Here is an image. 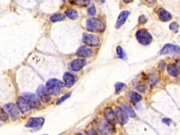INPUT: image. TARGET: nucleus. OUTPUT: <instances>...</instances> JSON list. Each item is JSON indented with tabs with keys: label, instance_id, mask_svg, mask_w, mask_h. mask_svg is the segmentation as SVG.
Returning <instances> with one entry per match:
<instances>
[{
	"label": "nucleus",
	"instance_id": "obj_1",
	"mask_svg": "<svg viewBox=\"0 0 180 135\" xmlns=\"http://www.w3.org/2000/svg\"><path fill=\"white\" fill-rule=\"evenodd\" d=\"M87 28L88 31L92 33H103L106 28L105 24L101 19L92 17L87 19Z\"/></svg>",
	"mask_w": 180,
	"mask_h": 135
},
{
	"label": "nucleus",
	"instance_id": "obj_2",
	"mask_svg": "<svg viewBox=\"0 0 180 135\" xmlns=\"http://www.w3.org/2000/svg\"><path fill=\"white\" fill-rule=\"evenodd\" d=\"M46 88L50 94L57 95L61 93L64 88V83L57 79H50L47 82Z\"/></svg>",
	"mask_w": 180,
	"mask_h": 135
},
{
	"label": "nucleus",
	"instance_id": "obj_3",
	"mask_svg": "<svg viewBox=\"0 0 180 135\" xmlns=\"http://www.w3.org/2000/svg\"><path fill=\"white\" fill-rule=\"evenodd\" d=\"M135 36L139 43L143 46H147L152 41L151 34L145 29H140L138 30Z\"/></svg>",
	"mask_w": 180,
	"mask_h": 135
},
{
	"label": "nucleus",
	"instance_id": "obj_4",
	"mask_svg": "<svg viewBox=\"0 0 180 135\" xmlns=\"http://www.w3.org/2000/svg\"><path fill=\"white\" fill-rule=\"evenodd\" d=\"M23 97L27 101L30 108L38 109L40 107V101L34 94L31 93H24Z\"/></svg>",
	"mask_w": 180,
	"mask_h": 135
},
{
	"label": "nucleus",
	"instance_id": "obj_5",
	"mask_svg": "<svg viewBox=\"0 0 180 135\" xmlns=\"http://www.w3.org/2000/svg\"><path fill=\"white\" fill-rule=\"evenodd\" d=\"M98 128L101 133L105 135H112L116 132L114 126L104 120L99 122L98 124Z\"/></svg>",
	"mask_w": 180,
	"mask_h": 135
},
{
	"label": "nucleus",
	"instance_id": "obj_6",
	"mask_svg": "<svg viewBox=\"0 0 180 135\" xmlns=\"http://www.w3.org/2000/svg\"><path fill=\"white\" fill-rule=\"evenodd\" d=\"M82 42L87 46L92 47L97 46L100 43L99 38L97 36L87 33L83 34Z\"/></svg>",
	"mask_w": 180,
	"mask_h": 135
},
{
	"label": "nucleus",
	"instance_id": "obj_7",
	"mask_svg": "<svg viewBox=\"0 0 180 135\" xmlns=\"http://www.w3.org/2000/svg\"><path fill=\"white\" fill-rule=\"evenodd\" d=\"M115 115L116 120L118 123L121 125L126 124L128 121V115L123 111L120 107H117L115 108Z\"/></svg>",
	"mask_w": 180,
	"mask_h": 135
},
{
	"label": "nucleus",
	"instance_id": "obj_8",
	"mask_svg": "<svg viewBox=\"0 0 180 135\" xmlns=\"http://www.w3.org/2000/svg\"><path fill=\"white\" fill-rule=\"evenodd\" d=\"M4 109L5 112L12 118H16L19 116V114H20L19 109L14 103H10L5 105L4 107Z\"/></svg>",
	"mask_w": 180,
	"mask_h": 135
},
{
	"label": "nucleus",
	"instance_id": "obj_9",
	"mask_svg": "<svg viewBox=\"0 0 180 135\" xmlns=\"http://www.w3.org/2000/svg\"><path fill=\"white\" fill-rule=\"evenodd\" d=\"M37 95L44 103H48L50 100V94L44 85H40L37 89Z\"/></svg>",
	"mask_w": 180,
	"mask_h": 135
},
{
	"label": "nucleus",
	"instance_id": "obj_10",
	"mask_svg": "<svg viewBox=\"0 0 180 135\" xmlns=\"http://www.w3.org/2000/svg\"><path fill=\"white\" fill-rule=\"evenodd\" d=\"M178 52H179V47L178 46L168 43L166 44L163 47L162 50H160V55H164Z\"/></svg>",
	"mask_w": 180,
	"mask_h": 135
},
{
	"label": "nucleus",
	"instance_id": "obj_11",
	"mask_svg": "<svg viewBox=\"0 0 180 135\" xmlns=\"http://www.w3.org/2000/svg\"><path fill=\"white\" fill-rule=\"evenodd\" d=\"M104 115L107 123H109L113 126H115V124L117 123V120L116 118H115V113L111 107H107L105 109Z\"/></svg>",
	"mask_w": 180,
	"mask_h": 135
},
{
	"label": "nucleus",
	"instance_id": "obj_12",
	"mask_svg": "<svg viewBox=\"0 0 180 135\" xmlns=\"http://www.w3.org/2000/svg\"><path fill=\"white\" fill-rule=\"evenodd\" d=\"M87 65L85 59H76L70 62V68L74 72H78Z\"/></svg>",
	"mask_w": 180,
	"mask_h": 135
},
{
	"label": "nucleus",
	"instance_id": "obj_13",
	"mask_svg": "<svg viewBox=\"0 0 180 135\" xmlns=\"http://www.w3.org/2000/svg\"><path fill=\"white\" fill-rule=\"evenodd\" d=\"M17 106L19 110L24 114L29 113L30 111V107L29 106L27 101L23 97H19L17 99Z\"/></svg>",
	"mask_w": 180,
	"mask_h": 135
},
{
	"label": "nucleus",
	"instance_id": "obj_14",
	"mask_svg": "<svg viewBox=\"0 0 180 135\" xmlns=\"http://www.w3.org/2000/svg\"><path fill=\"white\" fill-rule=\"evenodd\" d=\"M130 12L128 10H124L120 13V15L117 20L116 24H115V28L118 30L120 29L126 22L127 19L130 15Z\"/></svg>",
	"mask_w": 180,
	"mask_h": 135
},
{
	"label": "nucleus",
	"instance_id": "obj_15",
	"mask_svg": "<svg viewBox=\"0 0 180 135\" xmlns=\"http://www.w3.org/2000/svg\"><path fill=\"white\" fill-rule=\"evenodd\" d=\"M44 123V119L42 117L31 118L27 122L25 126L28 128L40 127L41 126H43Z\"/></svg>",
	"mask_w": 180,
	"mask_h": 135
},
{
	"label": "nucleus",
	"instance_id": "obj_16",
	"mask_svg": "<svg viewBox=\"0 0 180 135\" xmlns=\"http://www.w3.org/2000/svg\"><path fill=\"white\" fill-rule=\"evenodd\" d=\"M157 15L160 21L163 22H168L172 19V16L170 13L163 8H160L158 10Z\"/></svg>",
	"mask_w": 180,
	"mask_h": 135
},
{
	"label": "nucleus",
	"instance_id": "obj_17",
	"mask_svg": "<svg viewBox=\"0 0 180 135\" xmlns=\"http://www.w3.org/2000/svg\"><path fill=\"white\" fill-rule=\"evenodd\" d=\"M93 54V50L85 46H82L78 48L76 52V55L79 57H88Z\"/></svg>",
	"mask_w": 180,
	"mask_h": 135
},
{
	"label": "nucleus",
	"instance_id": "obj_18",
	"mask_svg": "<svg viewBox=\"0 0 180 135\" xmlns=\"http://www.w3.org/2000/svg\"><path fill=\"white\" fill-rule=\"evenodd\" d=\"M63 80L64 82V85L67 88L72 87L75 82L74 76L69 72L64 73L63 76Z\"/></svg>",
	"mask_w": 180,
	"mask_h": 135
},
{
	"label": "nucleus",
	"instance_id": "obj_19",
	"mask_svg": "<svg viewBox=\"0 0 180 135\" xmlns=\"http://www.w3.org/2000/svg\"><path fill=\"white\" fill-rule=\"evenodd\" d=\"M121 109H123V111L128 115V117L129 116L132 118H134L136 116V114L135 113L132 107L130 105L126 103H121Z\"/></svg>",
	"mask_w": 180,
	"mask_h": 135
},
{
	"label": "nucleus",
	"instance_id": "obj_20",
	"mask_svg": "<svg viewBox=\"0 0 180 135\" xmlns=\"http://www.w3.org/2000/svg\"><path fill=\"white\" fill-rule=\"evenodd\" d=\"M167 71H168V73L169 75L172 77H174V78H177L179 73V70L178 67L174 64H169L167 66Z\"/></svg>",
	"mask_w": 180,
	"mask_h": 135
},
{
	"label": "nucleus",
	"instance_id": "obj_21",
	"mask_svg": "<svg viewBox=\"0 0 180 135\" xmlns=\"http://www.w3.org/2000/svg\"><path fill=\"white\" fill-rule=\"evenodd\" d=\"M128 97L130 99V100L134 102L138 103L142 100V96L138 93L134 92V91H129L128 93Z\"/></svg>",
	"mask_w": 180,
	"mask_h": 135
},
{
	"label": "nucleus",
	"instance_id": "obj_22",
	"mask_svg": "<svg viewBox=\"0 0 180 135\" xmlns=\"http://www.w3.org/2000/svg\"><path fill=\"white\" fill-rule=\"evenodd\" d=\"M65 14L69 18H70V19H72V20H75V19H76L79 16L78 11L76 10L72 9H69L66 10L65 11Z\"/></svg>",
	"mask_w": 180,
	"mask_h": 135
},
{
	"label": "nucleus",
	"instance_id": "obj_23",
	"mask_svg": "<svg viewBox=\"0 0 180 135\" xmlns=\"http://www.w3.org/2000/svg\"><path fill=\"white\" fill-rule=\"evenodd\" d=\"M65 19V16L62 13H57L52 15L50 17V21L52 22L62 21Z\"/></svg>",
	"mask_w": 180,
	"mask_h": 135
},
{
	"label": "nucleus",
	"instance_id": "obj_24",
	"mask_svg": "<svg viewBox=\"0 0 180 135\" xmlns=\"http://www.w3.org/2000/svg\"><path fill=\"white\" fill-rule=\"evenodd\" d=\"M72 4H76L78 5H80L81 7H87V6L89 5L90 4V1H88V0H79V1H70Z\"/></svg>",
	"mask_w": 180,
	"mask_h": 135
},
{
	"label": "nucleus",
	"instance_id": "obj_25",
	"mask_svg": "<svg viewBox=\"0 0 180 135\" xmlns=\"http://www.w3.org/2000/svg\"><path fill=\"white\" fill-rule=\"evenodd\" d=\"M126 84L123 82H117L115 83V92L117 94L120 93L124 88L126 87Z\"/></svg>",
	"mask_w": 180,
	"mask_h": 135
},
{
	"label": "nucleus",
	"instance_id": "obj_26",
	"mask_svg": "<svg viewBox=\"0 0 180 135\" xmlns=\"http://www.w3.org/2000/svg\"><path fill=\"white\" fill-rule=\"evenodd\" d=\"M71 94H72V92H69L66 94L63 95L62 97H61L58 100L56 101V105H60L61 103H62L64 101H65L67 99H68L70 97V96H71Z\"/></svg>",
	"mask_w": 180,
	"mask_h": 135
},
{
	"label": "nucleus",
	"instance_id": "obj_27",
	"mask_svg": "<svg viewBox=\"0 0 180 135\" xmlns=\"http://www.w3.org/2000/svg\"><path fill=\"white\" fill-rule=\"evenodd\" d=\"M116 51H117V54L118 55L119 58L122 59V60H124L125 58V54L124 52L123 48H122L121 46H117L116 49Z\"/></svg>",
	"mask_w": 180,
	"mask_h": 135
},
{
	"label": "nucleus",
	"instance_id": "obj_28",
	"mask_svg": "<svg viewBox=\"0 0 180 135\" xmlns=\"http://www.w3.org/2000/svg\"><path fill=\"white\" fill-rule=\"evenodd\" d=\"M169 29L173 31H174L175 33H178L179 30V25L176 22H173L171 23L169 25Z\"/></svg>",
	"mask_w": 180,
	"mask_h": 135
},
{
	"label": "nucleus",
	"instance_id": "obj_29",
	"mask_svg": "<svg viewBox=\"0 0 180 135\" xmlns=\"http://www.w3.org/2000/svg\"><path fill=\"white\" fill-rule=\"evenodd\" d=\"M88 13L90 16H94L96 13V9L94 5H92L88 9Z\"/></svg>",
	"mask_w": 180,
	"mask_h": 135
},
{
	"label": "nucleus",
	"instance_id": "obj_30",
	"mask_svg": "<svg viewBox=\"0 0 180 135\" xmlns=\"http://www.w3.org/2000/svg\"><path fill=\"white\" fill-rule=\"evenodd\" d=\"M138 22H139V24H144L147 22V19L145 15H140L139 17Z\"/></svg>",
	"mask_w": 180,
	"mask_h": 135
},
{
	"label": "nucleus",
	"instance_id": "obj_31",
	"mask_svg": "<svg viewBox=\"0 0 180 135\" xmlns=\"http://www.w3.org/2000/svg\"><path fill=\"white\" fill-rule=\"evenodd\" d=\"M162 122H163V123L164 124H166L167 126H169L171 125V124L172 123V120H171V119L165 118H163V119L162 120Z\"/></svg>",
	"mask_w": 180,
	"mask_h": 135
},
{
	"label": "nucleus",
	"instance_id": "obj_32",
	"mask_svg": "<svg viewBox=\"0 0 180 135\" xmlns=\"http://www.w3.org/2000/svg\"><path fill=\"white\" fill-rule=\"evenodd\" d=\"M87 135H99L94 129H90L87 132Z\"/></svg>",
	"mask_w": 180,
	"mask_h": 135
},
{
	"label": "nucleus",
	"instance_id": "obj_33",
	"mask_svg": "<svg viewBox=\"0 0 180 135\" xmlns=\"http://www.w3.org/2000/svg\"><path fill=\"white\" fill-rule=\"evenodd\" d=\"M136 89L138 90L139 92L144 93L145 91V90L146 89V87L145 85H139L136 88Z\"/></svg>",
	"mask_w": 180,
	"mask_h": 135
},
{
	"label": "nucleus",
	"instance_id": "obj_34",
	"mask_svg": "<svg viewBox=\"0 0 180 135\" xmlns=\"http://www.w3.org/2000/svg\"><path fill=\"white\" fill-rule=\"evenodd\" d=\"M123 1H124V3H129L132 2L133 1H131V0H128V1H126V0H124Z\"/></svg>",
	"mask_w": 180,
	"mask_h": 135
},
{
	"label": "nucleus",
	"instance_id": "obj_35",
	"mask_svg": "<svg viewBox=\"0 0 180 135\" xmlns=\"http://www.w3.org/2000/svg\"><path fill=\"white\" fill-rule=\"evenodd\" d=\"M76 135H83L82 133H77Z\"/></svg>",
	"mask_w": 180,
	"mask_h": 135
}]
</instances>
